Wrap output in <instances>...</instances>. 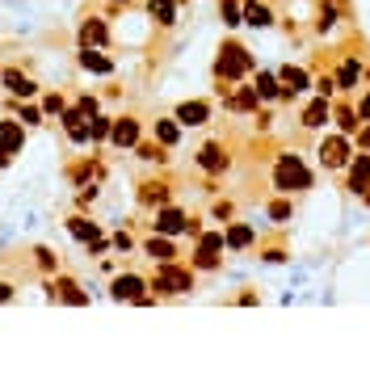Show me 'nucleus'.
Listing matches in <instances>:
<instances>
[{
    "instance_id": "obj_1",
    "label": "nucleus",
    "mask_w": 370,
    "mask_h": 370,
    "mask_svg": "<svg viewBox=\"0 0 370 370\" xmlns=\"http://www.w3.org/2000/svg\"><path fill=\"white\" fill-rule=\"evenodd\" d=\"M274 181H278V189H307V185H312V173L303 169V160H299V156H286V160L278 164Z\"/></svg>"
},
{
    "instance_id": "obj_2",
    "label": "nucleus",
    "mask_w": 370,
    "mask_h": 370,
    "mask_svg": "<svg viewBox=\"0 0 370 370\" xmlns=\"http://www.w3.org/2000/svg\"><path fill=\"white\" fill-rule=\"evenodd\" d=\"M244 68H248V55H244L236 43H228L223 51H219V72H223V76H231V80H236Z\"/></svg>"
},
{
    "instance_id": "obj_3",
    "label": "nucleus",
    "mask_w": 370,
    "mask_h": 370,
    "mask_svg": "<svg viewBox=\"0 0 370 370\" xmlns=\"http://www.w3.org/2000/svg\"><path fill=\"white\" fill-rule=\"evenodd\" d=\"M139 295H143V282H139L135 274H127V278L114 282V299H139Z\"/></svg>"
},
{
    "instance_id": "obj_4",
    "label": "nucleus",
    "mask_w": 370,
    "mask_h": 370,
    "mask_svg": "<svg viewBox=\"0 0 370 370\" xmlns=\"http://www.w3.org/2000/svg\"><path fill=\"white\" fill-rule=\"evenodd\" d=\"M177 118H181L185 127H198V122H206V101H189L177 110Z\"/></svg>"
},
{
    "instance_id": "obj_5",
    "label": "nucleus",
    "mask_w": 370,
    "mask_h": 370,
    "mask_svg": "<svg viewBox=\"0 0 370 370\" xmlns=\"http://www.w3.org/2000/svg\"><path fill=\"white\" fill-rule=\"evenodd\" d=\"M17 147H21V131H17L13 122H4V127H0V152L9 156V152H17Z\"/></svg>"
},
{
    "instance_id": "obj_6",
    "label": "nucleus",
    "mask_w": 370,
    "mask_h": 370,
    "mask_svg": "<svg viewBox=\"0 0 370 370\" xmlns=\"http://www.w3.org/2000/svg\"><path fill=\"white\" fill-rule=\"evenodd\" d=\"M345 160V139H328L324 143V164H341Z\"/></svg>"
},
{
    "instance_id": "obj_7",
    "label": "nucleus",
    "mask_w": 370,
    "mask_h": 370,
    "mask_svg": "<svg viewBox=\"0 0 370 370\" xmlns=\"http://www.w3.org/2000/svg\"><path fill=\"white\" fill-rule=\"evenodd\" d=\"M303 122H307V127H324V122H328V105H324V101H316V105H307Z\"/></svg>"
},
{
    "instance_id": "obj_8",
    "label": "nucleus",
    "mask_w": 370,
    "mask_h": 370,
    "mask_svg": "<svg viewBox=\"0 0 370 370\" xmlns=\"http://www.w3.org/2000/svg\"><path fill=\"white\" fill-rule=\"evenodd\" d=\"M282 80H286V92H295V89H307V76H303L299 68H282Z\"/></svg>"
},
{
    "instance_id": "obj_9",
    "label": "nucleus",
    "mask_w": 370,
    "mask_h": 370,
    "mask_svg": "<svg viewBox=\"0 0 370 370\" xmlns=\"http://www.w3.org/2000/svg\"><path fill=\"white\" fill-rule=\"evenodd\" d=\"M114 143H118V147H127V143H135V122H131V118L114 127Z\"/></svg>"
},
{
    "instance_id": "obj_10",
    "label": "nucleus",
    "mask_w": 370,
    "mask_h": 370,
    "mask_svg": "<svg viewBox=\"0 0 370 370\" xmlns=\"http://www.w3.org/2000/svg\"><path fill=\"white\" fill-rule=\"evenodd\" d=\"M147 253L156 261H173V244H164V240H147Z\"/></svg>"
},
{
    "instance_id": "obj_11",
    "label": "nucleus",
    "mask_w": 370,
    "mask_h": 370,
    "mask_svg": "<svg viewBox=\"0 0 370 370\" xmlns=\"http://www.w3.org/2000/svg\"><path fill=\"white\" fill-rule=\"evenodd\" d=\"M160 286H164V290H185V286H189V278H185L181 270H169V274H164V282H160Z\"/></svg>"
},
{
    "instance_id": "obj_12",
    "label": "nucleus",
    "mask_w": 370,
    "mask_h": 370,
    "mask_svg": "<svg viewBox=\"0 0 370 370\" xmlns=\"http://www.w3.org/2000/svg\"><path fill=\"white\" fill-rule=\"evenodd\" d=\"M4 85H9L13 92H21V97H26V92H34V85H30L26 76H17V72H9V76H4Z\"/></svg>"
},
{
    "instance_id": "obj_13",
    "label": "nucleus",
    "mask_w": 370,
    "mask_h": 370,
    "mask_svg": "<svg viewBox=\"0 0 370 370\" xmlns=\"http://www.w3.org/2000/svg\"><path fill=\"white\" fill-rule=\"evenodd\" d=\"M202 164H206V169H223V164H228V160H223V152H219V147H215V143H211V147H206V152H202Z\"/></svg>"
},
{
    "instance_id": "obj_14",
    "label": "nucleus",
    "mask_w": 370,
    "mask_h": 370,
    "mask_svg": "<svg viewBox=\"0 0 370 370\" xmlns=\"http://www.w3.org/2000/svg\"><path fill=\"white\" fill-rule=\"evenodd\" d=\"M185 223H181V215H177V211H164V215H160V231H181Z\"/></svg>"
},
{
    "instance_id": "obj_15",
    "label": "nucleus",
    "mask_w": 370,
    "mask_h": 370,
    "mask_svg": "<svg viewBox=\"0 0 370 370\" xmlns=\"http://www.w3.org/2000/svg\"><path fill=\"white\" fill-rule=\"evenodd\" d=\"M80 63H85V68H92V72H110V59H101V55H89V51L80 55Z\"/></svg>"
},
{
    "instance_id": "obj_16",
    "label": "nucleus",
    "mask_w": 370,
    "mask_h": 370,
    "mask_svg": "<svg viewBox=\"0 0 370 370\" xmlns=\"http://www.w3.org/2000/svg\"><path fill=\"white\" fill-rule=\"evenodd\" d=\"M248 240H253V231H248V228H236V231L228 236V244H231V248H244Z\"/></svg>"
},
{
    "instance_id": "obj_17",
    "label": "nucleus",
    "mask_w": 370,
    "mask_h": 370,
    "mask_svg": "<svg viewBox=\"0 0 370 370\" xmlns=\"http://www.w3.org/2000/svg\"><path fill=\"white\" fill-rule=\"evenodd\" d=\"M248 21H253V26H270V13H265L261 4H248Z\"/></svg>"
},
{
    "instance_id": "obj_18",
    "label": "nucleus",
    "mask_w": 370,
    "mask_h": 370,
    "mask_svg": "<svg viewBox=\"0 0 370 370\" xmlns=\"http://www.w3.org/2000/svg\"><path fill=\"white\" fill-rule=\"evenodd\" d=\"M354 80H358V63H345V68H341V85L354 89Z\"/></svg>"
},
{
    "instance_id": "obj_19",
    "label": "nucleus",
    "mask_w": 370,
    "mask_h": 370,
    "mask_svg": "<svg viewBox=\"0 0 370 370\" xmlns=\"http://www.w3.org/2000/svg\"><path fill=\"white\" fill-rule=\"evenodd\" d=\"M160 139L173 143V139H177V127H173V122H160Z\"/></svg>"
},
{
    "instance_id": "obj_20",
    "label": "nucleus",
    "mask_w": 370,
    "mask_h": 370,
    "mask_svg": "<svg viewBox=\"0 0 370 370\" xmlns=\"http://www.w3.org/2000/svg\"><path fill=\"white\" fill-rule=\"evenodd\" d=\"M156 21H173V9L169 4H156Z\"/></svg>"
},
{
    "instance_id": "obj_21",
    "label": "nucleus",
    "mask_w": 370,
    "mask_h": 370,
    "mask_svg": "<svg viewBox=\"0 0 370 370\" xmlns=\"http://www.w3.org/2000/svg\"><path fill=\"white\" fill-rule=\"evenodd\" d=\"M274 80H270V76H261V97H274Z\"/></svg>"
},
{
    "instance_id": "obj_22",
    "label": "nucleus",
    "mask_w": 370,
    "mask_h": 370,
    "mask_svg": "<svg viewBox=\"0 0 370 370\" xmlns=\"http://www.w3.org/2000/svg\"><path fill=\"white\" fill-rule=\"evenodd\" d=\"M362 114H366V118H370V97H366V101H362Z\"/></svg>"
}]
</instances>
